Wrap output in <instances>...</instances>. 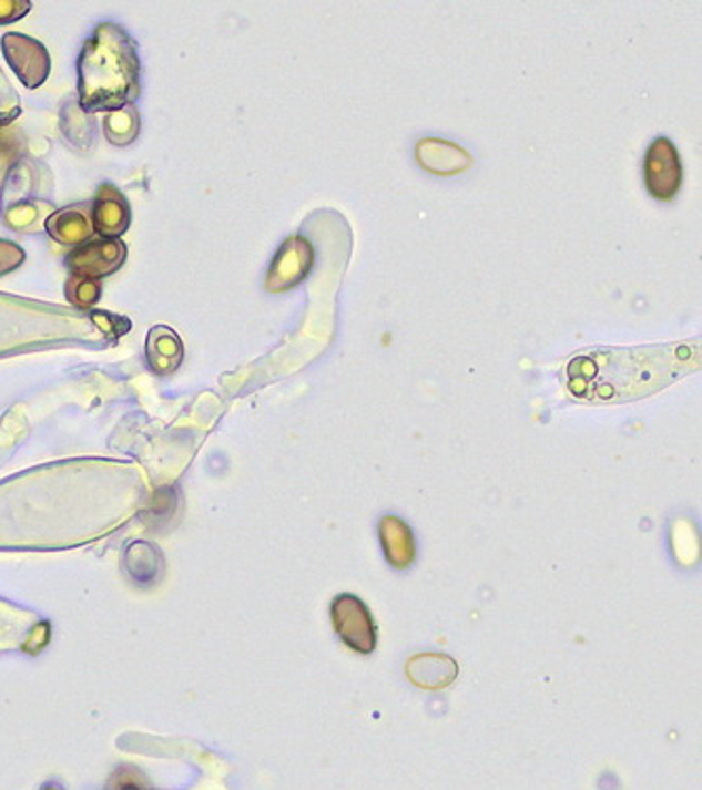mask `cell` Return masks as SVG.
Instances as JSON below:
<instances>
[{"mask_svg":"<svg viewBox=\"0 0 702 790\" xmlns=\"http://www.w3.org/2000/svg\"><path fill=\"white\" fill-rule=\"evenodd\" d=\"M149 361L156 373H170L182 361V343L167 327L150 331Z\"/></svg>","mask_w":702,"mask_h":790,"instance_id":"8fae6325","label":"cell"},{"mask_svg":"<svg viewBox=\"0 0 702 790\" xmlns=\"http://www.w3.org/2000/svg\"><path fill=\"white\" fill-rule=\"evenodd\" d=\"M701 365L699 340L643 348L584 350L568 365V388L576 399L624 403L648 397Z\"/></svg>","mask_w":702,"mask_h":790,"instance_id":"6da1fadb","label":"cell"},{"mask_svg":"<svg viewBox=\"0 0 702 790\" xmlns=\"http://www.w3.org/2000/svg\"><path fill=\"white\" fill-rule=\"evenodd\" d=\"M313 264V249L304 238H292L281 247V254L277 256V261L271 270L268 277V287L281 291L287 289L292 285H296L298 280L306 277L308 268Z\"/></svg>","mask_w":702,"mask_h":790,"instance_id":"52a82bcc","label":"cell"},{"mask_svg":"<svg viewBox=\"0 0 702 790\" xmlns=\"http://www.w3.org/2000/svg\"><path fill=\"white\" fill-rule=\"evenodd\" d=\"M47 230H49V235L65 245L83 243L91 236V226H89L85 215L70 212V209L51 215L47 222Z\"/></svg>","mask_w":702,"mask_h":790,"instance_id":"4fadbf2b","label":"cell"},{"mask_svg":"<svg viewBox=\"0 0 702 790\" xmlns=\"http://www.w3.org/2000/svg\"><path fill=\"white\" fill-rule=\"evenodd\" d=\"M2 51L23 85L30 89L43 85L51 70V60L43 44L23 34H7L2 37Z\"/></svg>","mask_w":702,"mask_h":790,"instance_id":"5b68a950","label":"cell"},{"mask_svg":"<svg viewBox=\"0 0 702 790\" xmlns=\"http://www.w3.org/2000/svg\"><path fill=\"white\" fill-rule=\"evenodd\" d=\"M407 679L425 689H444L458 677V664L444 654H425L405 666Z\"/></svg>","mask_w":702,"mask_h":790,"instance_id":"ba28073f","label":"cell"},{"mask_svg":"<svg viewBox=\"0 0 702 790\" xmlns=\"http://www.w3.org/2000/svg\"><path fill=\"white\" fill-rule=\"evenodd\" d=\"M645 188L659 201H671L681 188V161L671 140L659 137L652 142L643 165Z\"/></svg>","mask_w":702,"mask_h":790,"instance_id":"277c9868","label":"cell"},{"mask_svg":"<svg viewBox=\"0 0 702 790\" xmlns=\"http://www.w3.org/2000/svg\"><path fill=\"white\" fill-rule=\"evenodd\" d=\"M41 790H64L60 784H55V782H49V784H44L43 789Z\"/></svg>","mask_w":702,"mask_h":790,"instance_id":"d6986e66","label":"cell"},{"mask_svg":"<svg viewBox=\"0 0 702 790\" xmlns=\"http://www.w3.org/2000/svg\"><path fill=\"white\" fill-rule=\"evenodd\" d=\"M23 261V252L9 243V240H0V275L4 273H11L13 268H18Z\"/></svg>","mask_w":702,"mask_h":790,"instance_id":"e0dca14e","label":"cell"},{"mask_svg":"<svg viewBox=\"0 0 702 790\" xmlns=\"http://www.w3.org/2000/svg\"><path fill=\"white\" fill-rule=\"evenodd\" d=\"M68 296L74 299V304H79V306H93L100 298V285H98V280L74 278L72 289H68Z\"/></svg>","mask_w":702,"mask_h":790,"instance_id":"9a60e30c","label":"cell"},{"mask_svg":"<svg viewBox=\"0 0 702 790\" xmlns=\"http://www.w3.org/2000/svg\"><path fill=\"white\" fill-rule=\"evenodd\" d=\"M133 44L116 25H102L81 58V98L85 110H114L138 89Z\"/></svg>","mask_w":702,"mask_h":790,"instance_id":"7a4b0ae2","label":"cell"},{"mask_svg":"<svg viewBox=\"0 0 702 790\" xmlns=\"http://www.w3.org/2000/svg\"><path fill=\"white\" fill-rule=\"evenodd\" d=\"M380 540H383L386 558L393 567L405 570L414 563V556H416L414 535L401 519L384 516L380 521Z\"/></svg>","mask_w":702,"mask_h":790,"instance_id":"9c48e42d","label":"cell"},{"mask_svg":"<svg viewBox=\"0 0 702 790\" xmlns=\"http://www.w3.org/2000/svg\"><path fill=\"white\" fill-rule=\"evenodd\" d=\"M125 261V245L116 238H102L81 245L70 259V268L74 278L98 280L112 275Z\"/></svg>","mask_w":702,"mask_h":790,"instance_id":"8992f818","label":"cell"},{"mask_svg":"<svg viewBox=\"0 0 702 790\" xmlns=\"http://www.w3.org/2000/svg\"><path fill=\"white\" fill-rule=\"evenodd\" d=\"M129 226V209L125 198L112 188V198L106 191H102L98 196L95 209H93V228L106 238H116L121 233H125Z\"/></svg>","mask_w":702,"mask_h":790,"instance_id":"30bf717a","label":"cell"},{"mask_svg":"<svg viewBox=\"0 0 702 790\" xmlns=\"http://www.w3.org/2000/svg\"><path fill=\"white\" fill-rule=\"evenodd\" d=\"M175 511V495L171 490H161L154 497V504L150 506L149 514L152 516L150 523H163L167 521Z\"/></svg>","mask_w":702,"mask_h":790,"instance_id":"2e32d148","label":"cell"},{"mask_svg":"<svg viewBox=\"0 0 702 790\" xmlns=\"http://www.w3.org/2000/svg\"><path fill=\"white\" fill-rule=\"evenodd\" d=\"M30 9V2H0V23L16 22Z\"/></svg>","mask_w":702,"mask_h":790,"instance_id":"ac0fdd59","label":"cell"},{"mask_svg":"<svg viewBox=\"0 0 702 790\" xmlns=\"http://www.w3.org/2000/svg\"><path fill=\"white\" fill-rule=\"evenodd\" d=\"M161 567H163L161 555L154 546H150L149 542H133L129 546L125 553V570L135 584L149 586L152 582H156Z\"/></svg>","mask_w":702,"mask_h":790,"instance_id":"7c38bea8","label":"cell"},{"mask_svg":"<svg viewBox=\"0 0 702 790\" xmlns=\"http://www.w3.org/2000/svg\"><path fill=\"white\" fill-rule=\"evenodd\" d=\"M332 619L342 642L359 654L376 649V626L369 609L355 595H340L332 605Z\"/></svg>","mask_w":702,"mask_h":790,"instance_id":"3957f363","label":"cell"},{"mask_svg":"<svg viewBox=\"0 0 702 790\" xmlns=\"http://www.w3.org/2000/svg\"><path fill=\"white\" fill-rule=\"evenodd\" d=\"M106 790H152L149 778L133 766H119L108 780Z\"/></svg>","mask_w":702,"mask_h":790,"instance_id":"5bb4252c","label":"cell"}]
</instances>
